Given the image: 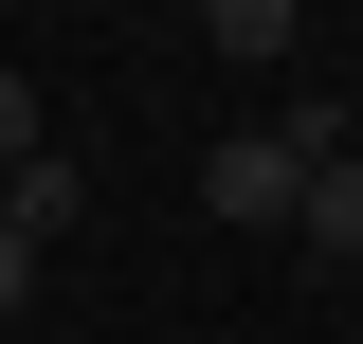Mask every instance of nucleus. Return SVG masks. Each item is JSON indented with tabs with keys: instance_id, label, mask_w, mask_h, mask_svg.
Returning <instances> with one entry per match:
<instances>
[{
	"instance_id": "obj_1",
	"label": "nucleus",
	"mask_w": 363,
	"mask_h": 344,
	"mask_svg": "<svg viewBox=\"0 0 363 344\" xmlns=\"http://www.w3.org/2000/svg\"><path fill=\"white\" fill-rule=\"evenodd\" d=\"M327 109H291V127H236V145H200V217H236V236H291L309 217V164H327Z\"/></svg>"
},
{
	"instance_id": "obj_2",
	"label": "nucleus",
	"mask_w": 363,
	"mask_h": 344,
	"mask_svg": "<svg viewBox=\"0 0 363 344\" xmlns=\"http://www.w3.org/2000/svg\"><path fill=\"white\" fill-rule=\"evenodd\" d=\"M73 217H91V164H73V145H37V164L0 181V236H73Z\"/></svg>"
},
{
	"instance_id": "obj_3",
	"label": "nucleus",
	"mask_w": 363,
	"mask_h": 344,
	"mask_svg": "<svg viewBox=\"0 0 363 344\" xmlns=\"http://www.w3.org/2000/svg\"><path fill=\"white\" fill-rule=\"evenodd\" d=\"M291 236H309V254H363V145L309 164V217H291Z\"/></svg>"
},
{
	"instance_id": "obj_5",
	"label": "nucleus",
	"mask_w": 363,
	"mask_h": 344,
	"mask_svg": "<svg viewBox=\"0 0 363 344\" xmlns=\"http://www.w3.org/2000/svg\"><path fill=\"white\" fill-rule=\"evenodd\" d=\"M18 164H37V91L0 73V181H18Z\"/></svg>"
},
{
	"instance_id": "obj_6",
	"label": "nucleus",
	"mask_w": 363,
	"mask_h": 344,
	"mask_svg": "<svg viewBox=\"0 0 363 344\" xmlns=\"http://www.w3.org/2000/svg\"><path fill=\"white\" fill-rule=\"evenodd\" d=\"M18 290H37V236H0V308H18Z\"/></svg>"
},
{
	"instance_id": "obj_4",
	"label": "nucleus",
	"mask_w": 363,
	"mask_h": 344,
	"mask_svg": "<svg viewBox=\"0 0 363 344\" xmlns=\"http://www.w3.org/2000/svg\"><path fill=\"white\" fill-rule=\"evenodd\" d=\"M200 37L218 55H291V0H200Z\"/></svg>"
}]
</instances>
